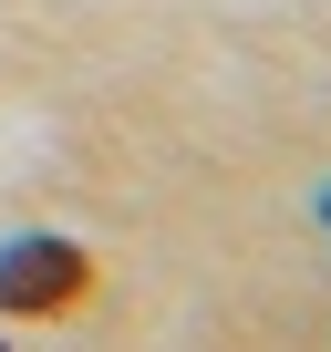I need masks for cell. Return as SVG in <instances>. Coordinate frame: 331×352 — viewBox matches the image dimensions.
Listing matches in <instances>:
<instances>
[{"instance_id":"6da1fadb","label":"cell","mask_w":331,"mask_h":352,"mask_svg":"<svg viewBox=\"0 0 331 352\" xmlns=\"http://www.w3.org/2000/svg\"><path fill=\"white\" fill-rule=\"evenodd\" d=\"M93 290V259L73 239H11L0 249V311H73Z\"/></svg>"},{"instance_id":"7a4b0ae2","label":"cell","mask_w":331,"mask_h":352,"mask_svg":"<svg viewBox=\"0 0 331 352\" xmlns=\"http://www.w3.org/2000/svg\"><path fill=\"white\" fill-rule=\"evenodd\" d=\"M321 228H331V187H321Z\"/></svg>"}]
</instances>
